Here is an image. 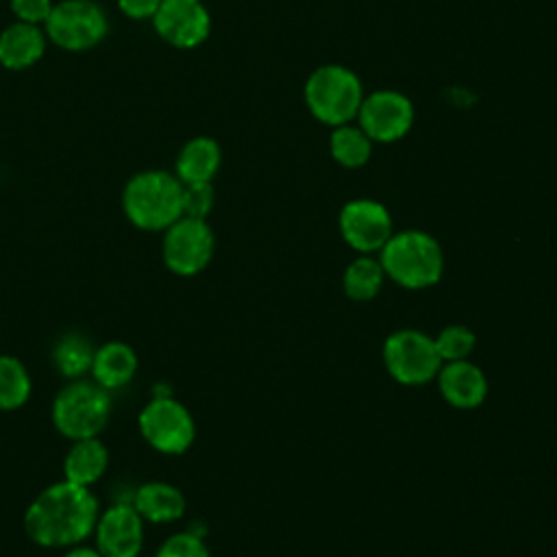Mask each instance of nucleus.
<instances>
[{"mask_svg": "<svg viewBox=\"0 0 557 557\" xmlns=\"http://www.w3.org/2000/svg\"><path fill=\"white\" fill-rule=\"evenodd\" d=\"M126 220L146 233H163L183 215V183L168 170L135 172L122 189Z\"/></svg>", "mask_w": 557, "mask_h": 557, "instance_id": "2", "label": "nucleus"}, {"mask_svg": "<svg viewBox=\"0 0 557 557\" xmlns=\"http://www.w3.org/2000/svg\"><path fill=\"white\" fill-rule=\"evenodd\" d=\"M100 500L91 487L65 479L46 485L24 511V531L41 548L85 544L96 527Z\"/></svg>", "mask_w": 557, "mask_h": 557, "instance_id": "1", "label": "nucleus"}, {"mask_svg": "<svg viewBox=\"0 0 557 557\" xmlns=\"http://www.w3.org/2000/svg\"><path fill=\"white\" fill-rule=\"evenodd\" d=\"M111 392L102 389L94 379H72L52 398L50 420L65 440L98 437L111 418Z\"/></svg>", "mask_w": 557, "mask_h": 557, "instance_id": "4", "label": "nucleus"}, {"mask_svg": "<svg viewBox=\"0 0 557 557\" xmlns=\"http://www.w3.org/2000/svg\"><path fill=\"white\" fill-rule=\"evenodd\" d=\"M372 152V139L350 124L335 126L331 135V154L344 168H361Z\"/></svg>", "mask_w": 557, "mask_h": 557, "instance_id": "23", "label": "nucleus"}, {"mask_svg": "<svg viewBox=\"0 0 557 557\" xmlns=\"http://www.w3.org/2000/svg\"><path fill=\"white\" fill-rule=\"evenodd\" d=\"M435 379L444 400L457 409H474L487 396V379L483 370L468 359L442 363Z\"/></svg>", "mask_w": 557, "mask_h": 557, "instance_id": "14", "label": "nucleus"}, {"mask_svg": "<svg viewBox=\"0 0 557 557\" xmlns=\"http://www.w3.org/2000/svg\"><path fill=\"white\" fill-rule=\"evenodd\" d=\"M141 440L157 453L176 457L191 448L196 422L191 411L170 394H154L137 416Z\"/></svg>", "mask_w": 557, "mask_h": 557, "instance_id": "6", "label": "nucleus"}, {"mask_svg": "<svg viewBox=\"0 0 557 557\" xmlns=\"http://www.w3.org/2000/svg\"><path fill=\"white\" fill-rule=\"evenodd\" d=\"M383 363L394 381L403 385H424L442 368L435 339L418 329H400L383 344Z\"/></svg>", "mask_w": 557, "mask_h": 557, "instance_id": "8", "label": "nucleus"}, {"mask_svg": "<svg viewBox=\"0 0 557 557\" xmlns=\"http://www.w3.org/2000/svg\"><path fill=\"white\" fill-rule=\"evenodd\" d=\"M152 557H211L205 537L196 531H176L168 535Z\"/></svg>", "mask_w": 557, "mask_h": 557, "instance_id": "25", "label": "nucleus"}, {"mask_svg": "<svg viewBox=\"0 0 557 557\" xmlns=\"http://www.w3.org/2000/svg\"><path fill=\"white\" fill-rule=\"evenodd\" d=\"M385 276L407 289L435 285L444 272V252L440 242L424 231L392 233L379 250Z\"/></svg>", "mask_w": 557, "mask_h": 557, "instance_id": "3", "label": "nucleus"}, {"mask_svg": "<svg viewBox=\"0 0 557 557\" xmlns=\"http://www.w3.org/2000/svg\"><path fill=\"white\" fill-rule=\"evenodd\" d=\"M33 394L28 368L15 355H0V411L22 409Z\"/></svg>", "mask_w": 557, "mask_h": 557, "instance_id": "21", "label": "nucleus"}, {"mask_svg": "<svg viewBox=\"0 0 557 557\" xmlns=\"http://www.w3.org/2000/svg\"><path fill=\"white\" fill-rule=\"evenodd\" d=\"M94 350L96 346L89 342L87 335L78 331H67L52 346V366L65 381L83 379L89 374Z\"/></svg>", "mask_w": 557, "mask_h": 557, "instance_id": "20", "label": "nucleus"}, {"mask_svg": "<svg viewBox=\"0 0 557 557\" xmlns=\"http://www.w3.org/2000/svg\"><path fill=\"white\" fill-rule=\"evenodd\" d=\"M357 117H359V128L372 141L387 144L409 133L413 124V107L407 96L383 89L363 98Z\"/></svg>", "mask_w": 557, "mask_h": 557, "instance_id": "13", "label": "nucleus"}, {"mask_svg": "<svg viewBox=\"0 0 557 557\" xmlns=\"http://www.w3.org/2000/svg\"><path fill=\"white\" fill-rule=\"evenodd\" d=\"M383 281H385V272H383L381 261L370 255H361V257L352 259L348 263V268L344 270L342 285L350 300L366 302V300H372L381 292Z\"/></svg>", "mask_w": 557, "mask_h": 557, "instance_id": "22", "label": "nucleus"}, {"mask_svg": "<svg viewBox=\"0 0 557 557\" xmlns=\"http://www.w3.org/2000/svg\"><path fill=\"white\" fill-rule=\"evenodd\" d=\"M91 540L102 557H139L146 542V522L131 500L113 503L100 509Z\"/></svg>", "mask_w": 557, "mask_h": 557, "instance_id": "10", "label": "nucleus"}, {"mask_svg": "<svg viewBox=\"0 0 557 557\" xmlns=\"http://www.w3.org/2000/svg\"><path fill=\"white\" fill-rule=\"evenodd\" d=\"M433 339H435V348L440 352L442 363L468 359L476 346V335L463 324L444 326Z\"/></svg>", "mask_w": 557, "mask_h": 557, "instance_id": "24", "label": "nucleus"}, {"mask_svg": "<svg viewBox=\"0 0 557 557\" xmlns=\"http://www.w3.org/2000/svg\"><path fill=\"white\" fill-rule=\"evenodd\" d=\"M305 102L320 122L331 126L348 124L363 102L361 81L342 65H322L307 78Z\"/></svg>", "mask_w": 557, "mask_h": 557, "instance_id": "5", "label": "nucleus"}, {"mask_svg": "<svg viewBox=\"0 0 557 557\" xmlns=\"http://www.w3.org/2000/svg\"><path fill=\"white\" fill-rule=\"evenodd\" d=\"M161 0H117V9L133 22L152 20Z\"/></svg>", "mask_w": 557, "mask_h": 557, "instance_id": "28", "label": "nucleus"}, {"mask_svg": "<svg viewBox=\"0 0 557 557\" xmlns=\"http://www.w3.org/2000/svg\"><path fill=\"white\" fill-rule=\"evenodd\" d=\"M222 163V150L211 137H194L189 139L176 154L174 174L183 185L194 183H211Z\"/></svg>", "mask_w": 557, "mask_h": 557, "instance_id": "19", "label": "nucleus"}, {"mask_svg": "<svg viewBox=\"0 0 557 557\" xmlns=\"http://www.w3.org/2000/svg\"><path fill=\"white\" fill-rule=\"evenodd\" d=\"M48 48L44 26L13 22L0 33V65L11 72L28 70L41 61Z\"/></svg>", "mask_w": 557, "mask_h": 557, "instance_id": "16", "label": "nucleus"}, {"mask_svg": "<svg viewBox=\"0 0 557 557\" xmlns=\"http://www.w3.org/2000/svg\"><path fill=\"white\" fill-rule=\"evenodd\" d=\"M9 7L17 22L44 26L54 2L52 0H9Z\"/></svg>", "mask_w": 557, "mask_h": 557, "instance_id": "27", "label": "nucleus"}, {"mask_svg": "<svg viewBox=\"0 0 557 557\" xmlns=\"http://www.w3.org/2000/svg\"><path fill=\"white\" fill-rule=\"evenodd\" d=\"M150 22L165 44L181 50L200 46L211 33V15L202 0H161Z\"/></svg>", "mask_w": 557, "mask_h": 557, "instance_id": "11", "label": "nucleus"}, {"mask_svg": "<svg viewBox=\"0 0 557 557\" xmlns=\"http://www.w3.org/2000/svg\"><path fill=\"white\" fill-rule=\"evenodd\" d=\"M339 233L352 250L370 255L392 237V215L376 200H350L339 211Z\"/></svg>", "mask_w": 557, "mask_h": 557, "instance_id": "12", "label": "nucleus"}, {"mask_svg": "<svg viewBox=\"0 0 557 557\" xmlns=\"http://www.w3.org/2000/svg\"><path fill=\"white\" fill-rule=\"evenodd\" d=\"M44 30L48 41L57 48L85 52L107 37L109 17L96 0H61L54 2Z\"/></svg>", "mask_w": 557, "mask_h": 557, "instance_id": "7", "label": "nucleus"}, {"mask_svg": "<svg viewBox=\"0 0 557 557\" xmlns=\"http://www.w3.org/2000/svg\"><path fill=\"white\" fill-rule=\"evenodd\" d=\"M215 237L207 220L181 215L161 237L163 265L183 278L200 274L211 263Z\"/></svg>", "mask_w": 557, "mask_h": 557, "instance_id": "9", "label": "nucleus"}, {"mask_svg": "<svg viewBox=\"0 0 557 557\" xmlns=\"http://www.w3.org/2000/svg\"><path fill=\"white\" fill-rule=\"evenodd\" d=\"M61 557H102V555L98 553V548L94 544L85 542V544H76V546L65 548Z\"/></svg>", "mask_w": 557, "mask_h": 557, "instance_id": "29", "label": "nucleus"}, {"mask_svg": "<svg viewBox=\"0 0 557 557\" xmlns=\"http://www.w3.org/2000/svg\"><path fill=\"white\" fill-rule=\"evenodd\" d=\"M215 202V191L211 183L183 185V215L207 220Z\"/></svg>", "mask_w": 557, "mask_h": 557, "instance_id": "26", "label": "nucleus"}, {"mask_svg": "<svg viewBox=\"0 0 557 557\" xmlns=\"http://www.w3.org/2000/svg\"><path fill=\"white\" fill-rule=\"evenodd\" d=\"M109 459H111L109 448L100 440V435L74 440L70 442V448L65 450V457L61 463L63 479L74 485L91 487L104 476L109 468Z\"/></svg>", "mask_w": 557, "mask_h": 557, "instance_id": "18", "label": "nucleus"}, {"mask_svg": "<svg viewBox=\"0 0 557 557\" xmlns=\"http://www.w3.org/2000/svg\"><path fill=\"white\" fill-rule=\"evenodd\" d=\"M131 505L144 518L146 524H170L183 518L187 509L185 494L168 481H146L131 498Z\"/></svg>", "mask_w": 557, "mask_h": 557, "instance_id": "17", "label": "nucleus"}, {"mask_svg": "<svg viewBox=\"0 0 557 557\" xmlns=\"http://www.w3.org/2000/svg\"><path fill=\"white\" fill-rule=\"evenodd\" d=\"M139 370L135 348L122 339H109L94 350L89 374L107 392L126 387Z\"/></svg>", "mask_w": 557, "mask_h": 557, "instance_id": "15", "label": "nucleus"}]
</instances>
